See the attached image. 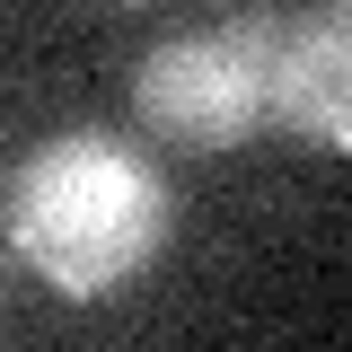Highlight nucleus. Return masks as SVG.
Listing matches in <instances>:
<instances>
[{
    "instance_id": "obj_2",
    "label": "nucleus",
    "mask_w": 352,
    "mask_h": 352,
    "mask_svg": "<svg viewBox=\"0 0 352 352\" xmlns=\"http://www.w3.org/2000/svg\"><path fill=\"white\" fill-rule=\"evenodd\" d=\"M264 27L273 9H238L212 27H176L132 62V115L176 150H229L264 124Z\"/></svg>"
},
{
    "instance_id": "obj_3",
    "label": "nucleus",
    "mask_w": 352,
    "mask_h": 352,
    "mask_svg": "<svg viewBox=\"0 0 352 352\" xmlns=\"http://www.w3.org/2000/svg\"><path fill=\"white\" fill-rule=\"evenodd\" d=\"M264 115L291 124L317 150H352V9H273L264 27Z\"/></svg>"
},
{
    "instance_id": "obj_1",
    "label": "nucleus",
    "mask_w": 352,
    "mask_h": 352,
    "mask_svg": "<svg viewBox=\"0 0 352 352\" xmlns=\"http://www.w3.org/2000/svg\"><path fill=\"white\" fill-rule=\"evenodd\" d=\"M168 238H176L168 176L124 132L71 124L36 141V159L9 176V247L53 300H115L124 282L159 264Z\"/></svg>"
}]
</instances>
